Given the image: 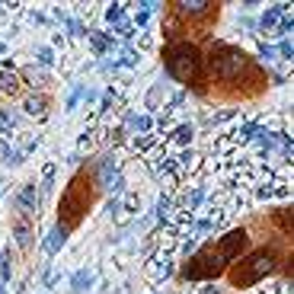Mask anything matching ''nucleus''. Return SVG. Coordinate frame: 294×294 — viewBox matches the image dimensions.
<instances>
[{"label":"nucleus","instance_id":"1","mask_svg":"<svg viewBox=\"0 0 294 294\" xmlns=\"http://www.w3.org/2000/svg\"><path fill=\"white\" fill-rule=\"evenodd\" d=\"M246 246H250V233H246L243 227L227 230L224 237H218L215 243H205L202 250H195V256L182 265V278L185 281H211V278H218L233 259H240V256L246 253Z\"/></svg>","mask_w":294,"mask_h":294},{"label":"nucleus","instance_id":"2","mask_svg":"<svg viewBox=\"0 0 294 294\" xmlns=\"http://www.w3.org/2000/svg\"><path fill=\"white\" fill-rule=\"evenodd\" d=\"M163 61H167V74L179 84H195L202 74V55L189 42H170L163 51Z\"/></svg>","mask_w":294,"mask_h":294},{"label":"nucleus","instance_id":"3","mask_svg":"<svg viewBox=\"0 0 294 294\" xmlns=\"http://www.w3.org/2000/svg\"><path fill=\"white\" fill-rule=\"evenodd\" d=\"M269 272H275V253L272 250H256L230 269V285L233 288H250L256 281H262Z\"/></svg>","mask_w":294,"mask_h":294},{"label":"nucleus","instance_id":"4","mask_svg":"<svg viewBox=\"0 0 294 294\" xmlns=\"http://www.w3.org/2000/svg\"><path fill=\"white\" fill-rule=\"evenodd\" d=\"M246 67V55L240 48H230V45L218 42L215 51H211V74L218 80H237Z\"/></svg>","mask_w":294,"mask_h":294},{"label":"nucleus","instance_id":"5","mask_svg":"<svg viewBox=\"0 0 294 294\" xmlns=\"http://www.w3.org/2000/svg\"><path fill=\"white\" fill-rule=\"evenodd\" d=\"M87 205H90V189H87V179H84V176H77V179L70 182V189L64 192V198H61L64 227H74V224H77V218L87 211Z\"/></svg>","mask_w":294,"mask_h":294},{"label":"nucleus","instance_id":"6","mask_svg":"<svg viewBox=\"0 0 294 294\" xmlns=\"http://www.w3.org/2000/svg\"><path fill=\"white\" fill-rule=\"evenodd\" d=\"M192 135H195V128L189 125V122H182V125H176L170 135H163L167 138V147L170 144H176V147H189L192 144Z\"/></svg>","mask_w":294,"mask_h":294},{"label":"nucleus","instance_id":"7","mask_svg":"<svg viewBox=\"0 0 294 294\" xmlns=\"http://www.w3.org/2000/svg\"><path fill=\"white\" fill-rule=\"evenodd\" d=\"M211 7L215 4H208V0H182V4H176L179 16H205Z\"/></svg>","mask_w":294,"mask_h":294},{"label":"nucleus","instance_id":"8","mask_svg":"<svg viewBox=\"0 0 294 294\" xmlns=\"http://www.w3.org/2000/svg\"><path fill=\"white\" fill-rule=\"evenodd\" d=\"M288 10H291V4H275V7H269L265 13H262V19H259V26H262V29L278 26V19H281V16H288Z\"/></svg>","mask_w":294,"mask_h":294},{"label":"nucleus","instance_id":"9","mask_svg":"<svg viewBox=\"0 0 294 294\" xmlns=\"http://www.w3.org/2000/svg\"><path fill=\"white\" fill-rule=\"evenodd\" d=\"M67 233H70V227H64V224H58L51 233H48V240H45V253L48 256H55L58 250L64 246V240H67Z\"/></svg>","mask_w":294,"mask_h":294},{"label":"nucleus","instance_id":"10","mask_svg":"<svg viewBox=\"0 0 294 294\" xmlns=\"http://www.w3.org/2000/svg\"><path fill=\"white\" fill-rule=\"evenodd\" d=\"M16 205H19L22 211H29V215H32L35 208H39V195H35V182H32V185H26V189L19 192V198H16Z\"/></svg>","mask_w":294,"mask_h":294},{"label":"nucleus","instance_id":"11","mask_svg":"<svg viewBox=\"0 0 294 294\" xmlns=\"http://www.w3.org/2000/svg\"><path fill=\"white\" fill-rule=\"evenodd\" d=\"M90 45H93V51H96V55H105V51L112 48V39H109V35H102V32H93L90 35Z\"/></svg>","mask_w":294,"mask_h":294},{"label":"nucleus","instance_id":"12","mask_svg":"<svg viewBox=\"0 0 294 294\" xmlns=\"http://www.w3.org/2000/svg\"><path fill=\"white\" fill-rule=\"evenodd\" d=\"M26 112L35 119H45V96H29L26 99Z\"/></svg>","mask_w":294,"mask_h":294},{"label":"nucleus","instance_id":"13","mask_svg":"<svg viewBox=\"0 0 294 294\" xmlns=\"http://www.w3.org/2000/svg\"><path fill=\"white\" fill-rule=\"evenodd\" d=\"M70 285H74L70 291H77V294H80V291H87V288L93 285V272H77L74 278H70Z\"/></svg>","mask_w":294,"mask_h":294},{"label":"nucleus","instance_id":"14","mask_svg":"<svg viewBox=\"0 0 294 294\" xmlns=\"http://www.w3.org/2000/svg\"><path fill=\"white\" fill-rule=\"evenodd\" d=\"M16 74H0V93H16Z\"/></svg>","mask_w":294,"mask_h":294},{"label":"nucleus","instance_id":"15","mask_svg":"<svg viewBox=\"0 0 294 294\" xmlns=\"http://www.w3.org/2000/svg\"><path fill=\"white\" fill-rule=\"evenodd\" d=\"M122 16H125V4H112L109 10H105V19L109 22H122Z\"/></svg>","mask_w":294,"mask_h":294},{"label":"nucleus","instance_id":"16","mask_svg":"<svg viewBox=\"0 0 294 294\" xmlns=\"http://www.w3.org/2000/svg\"><path fill=\"white\" fill-rule=\"evenodd\" d=\"M16 243L29 246V224H26V221H16Z\"/></svg>","mask_w":294,"mask_h":294},{"label":"nucleus","instance_id":"17","mask_svg":"<svg viewBox=\"0 0 294 294\" xmlns=\"http://www.w3.org/2000/svg\"><path fill=\"white\" fill-rule=\"evenodd\" d=\"M275 55H281L285 61H291V58H294V42H288V39H285V42H281L278 48H275Z\"/></svg>","mask_w":294,"mask_h":294},{"label":"nucleus","instance_id":"18","mask_svg":"<svg viewBox=\"0 0 294 294\" xmlns=\"http://www.w3.org/2000/svg\"><path fill=\"white\" fill-rule=\"evenodd\" d=\"M291 29H294V19H291V16H281L278 26H275V35H288Z\"/></svg>","mask_w":294,"mask_h":294},{"label":"nucleus","instance_id":"19","mask_svg":"<svg viewBox=\"0 0 294 294\" xmlns=\"http://www.w3.org/2000/svg\"><path fill=\"white\" fill-rule=\"evenodd\" d=\"M131 125H135V131H150V125H154V119H150V115H138V119H135Z\"/></svg>","mask_w":294,"mask_h":294},{"label":"nucleus","instance_id":"20","mask_svg":"<svg viewBox=\"0 0 294 294\" xmlns=\"http://www.w3.org/2000/svg\"><path fill=\"white\" fill-rule=\"evenodd\" d=\"M233 115H237V109H224V112H218L215 119H211V128L221 125V122H227V119H233Z\"/></svg>","mask_w":294,"mask_h":294},{"label":"nucleus","instance_id":"21","mask_svg":"<svg viewBox=\"0 0 294 294\" xmlns=\"http://www.w3.org/2000/svg\"><path fill=\"white\" fill-rule=\"evenodd\" d=\"M115 32H119L122 39H131V35H135V26H131V22H119V29H115Z\"/></svg>","mask_w":294,"mask_h":294},{"label":"nucleus","instance_id":"22","mask_svg":"<svg viewBox=\"0 0 294 294\" xmlns=\"http://www.w3.org/2000/svg\"><path fill=\"white\" fill-rule=\"evenodd\" d=\"M0 275H4V281L10 278V253H4V256H0Z\"/></svg>","mask_w":294,"mask_h":294},{"label":"nucleus","instance_id":"23","mask_svg":"<svg viewBox=\"0 0 294 294\" xmlns=\"http://www.w3.org/2000/svg\"><path fill=\"white\" fill-rule=\"evenodd\" d=\"M55 61V58H51V48H39V64H45V67H48Z\"/></svg>","mask_w":294,"mask_h":294},{"label":"nucleus","instance_id":"24","mask_svg":"<svg viewBox=\"0 0 294 294\" xmlns=\"http://www.w3.org/2000/svg\"><path fill=\"white\" fill-rule=\"evenodd\" d=\"M80 96H84V90H74V93H70V99H67V109H74Z\"/></svg>","mask_w":294,"mask_h":294},{"label":"nucleus","instance_id":"25","mask_svg":"<svg viewBox=\"0 0 294 294\" xmlns=\"http://www.w3.org/2000/svg\"><path fill=\"white\" fill-rule=\"evenodd\" d=\"M259 55H262V58H275V48H265V45H259Z\"/></svg>","mask_w":294,"mask_h":294},{"label":"nucleus","instance_id":"26","mask_svg":"<svg viewBox=\"0 0 294 294\" xmlns=\"http://www.w3.org/2000/svg\"><path fill=\"white\" fill-rule=\"evenodd\" d=\"M4 51H7V45H0V55H4Z\"/></svg>","mask_w":294,"mask_h":294}]
</instances>
